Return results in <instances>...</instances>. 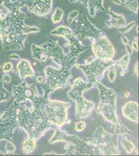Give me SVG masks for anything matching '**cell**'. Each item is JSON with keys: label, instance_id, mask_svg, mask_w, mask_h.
Wrapping results in <instances>:
<instances>
[{"label": "cell", "instance_id": "cell-11", "mask_svg": "<svg viewBox=\"0 0 139 156\" xmlns=\"http://www.w3.org/2000/svg\"><path fill=\"white\" fill-rule=\"evenodd\" d=\"M35 0H17L16 2L21 7H27L29 9Z\"/></svg>", "mask_w": 139, "mask_h": 156}, {"label": "cell", "instance_id": "cell-15", "mask_svg": "<svg viewBox=\"0 0 139 156\" xmlns=\"http://www.w3.org/2000/svg\"><path fill=\"white\" fill-rule=\"evenodd\" d=\"M122 38L124 44H128V40L127 39V37H126L125 36H122Z\"/></svg>", "mask_w": 139, "mask_h": 156}, {"label": "cell", "instance_id": "cell-5", "mask_svg": "<svg viewBox=\"0 0 139 156\" xmlns=\"http://www.w3.org/2000/svg\"><path fill=\"white\" fill-rule=\"evenodd\" d=\"M107 13L109 16V20H106L105 23L108 28H118L123 27L126 24V20L123 15L116 14L112 7L108 8Z\"/></svg>", "mask_w": 139, "mask_h": 156}, {"label": "cell", "instance_id": "cell-16", "mask_svg": "<svg viewBox=\"0 0 139 156\" xmlns=\"http://www.w3.org/2000/svg\"><path fill=\"white\" fill-rule=\"evenodd\" d=\"M112 1L116 5H122V1L120 0H112Z\"/></svg>", "mask_w": 139, "mask_h": 156}, {"label": "cell", "instance_id": "cell-10", "mask_svg": "<svg viewBox=\"0 0 139 156\" xmlns=\"http://www.w3.org/2000/svg\"><path fill=\"white\" fill-rule=\"evenodd\" d=\"M79 15V12L78 11H73L70 12L67 18V21L69 24H71L73 21Z\"/></svg>", "mask_w": 139, "mask_h": 156}, {"label": "cell", "instance_id": "cell-18", "mask_svg": "<svg viewBox=\"0 0 139 156\" xmlns=\"http://www.w3.org/2000/svg\"><path fill=\"white\" fill-rule=\"evenodd\" d=\"M69 2L71 3H75V2H78L80 1H83V0H69Z\"/></svg>", "mask_w": 139, "mask_h": 156}, {"label": "cell", "instance_id": "cell-9", "mask_svg": "<svg viewBox=\"0 0 139 156\" xmlns=\"http://www.w3.org/2000/svg\"><path fill=\"white\" fill-rule=\"evenodd\" d=\"M136 21H132L130 23H129L128 25H125L123 27H120L118 28V31L120 32V34H125L126 32H128L131 29L134 27V26L136 25Z\"/></svg>", "mask_w": 139, "mask_h": 156}, {"label": "cell", "instance_id": "cell-6", "mask_svg": "<svg viewBox=\"0 0 139 156\" xmlns=\"http://www.w3.org/2000/svg\"><path fill=\"white\" fill-rule=\"evenodd\" d=\"M84 6L88 10L90 17L94 18L98 11H105L103 6L104 0H83Z\"/></svg>", "mask_w": 139, "mask_h": 156}, {"label": "cell", "instance_id": "cell-8", "mask_svg": "<svg viewBox=\"0 0 139 156\" xmlns=\"http://www.w3.org/2000/svg\"><path fill=\"white\" fill-rule=\"evenodd\" d=\"M64 15V12L59 7H57L55 10V12L53 14L51 20L54 23H58L61 21Z\"/></svg>", "mask_w": 139, "mask_h": 156}, {"label": "cell", "instance_id": "cell-2", "mask_svg": "<svg viewBox=\"0 0 139 156\" xmlns=\"http://www.w3.org/2000/svg\"><path fill=\"white\" fill-rule=\"evenodd\" d=\"M75 31L83 39L87 37L96 39L106 36L103 31L100 30L91 23L85 14H83L79 16L76 26L75 27Z\"/></svg>", "mask_w": 139, "mask_h": 156}, {"label": "cell", "instance_id": "cell-14", "mask_svg": "<svg viewBox=\"0 0 139 156\" xmlns=\"http://www.w3.org/2000/svg\"><path fill=\"white\" fill-rule=\"evenodd\" d=\"M9 57L11 59H16V60L19 59L20 58L19 56L17 55V54H12L9 56Z\"/></svg>", "mask_w": 139, "mask_h": 156}, {"label": "cell", "instance_id": "cell-7", "mask_svg": "<svg viewBox=\"0 0 139 156\" xmlns=\"http://www.w3.org/2000/svg\"><path fill=\"white\" fill-rule=\"evenodd\" d=\"M123 6L136 14L138 12V0H125Z\"/></svg>", "mask_w": 139, "mask_h": 156}, {"label": "cell", "instance_id": "cell-19", "mask_svg": "<svg viewBox=\"0 0 139 156\" xmlns=\"http://www.w3.org/2000/svg\"><path fill=\"white\" fill-rule=\"evenodd\" d=\"M11 1H14V0H11Z\"/></svg>", "mask_w": 139, "mask_h": 156}, {"label": "cell", "instance_id": "cell-12", "mask_svg": "<svg viewBox=\"0 0 139 156\" xmlns=\"http://www.w3.org/2000/svg\"><path fill=\"white\" fill-rule=\"evenodd\" d=\"M12 64L11 63H7L4 66L3 69L4 71L5 72H9V71H11V70L12 69Z\"/></svg>", "mask_w": 139, "mask_h": 156}, {"label": "cell", "instance_id": "cell-17", "mask_svg": "<svg viewBox=\"0 0 139 156\" xmlns=\"http://www.w3.org/2000/svg\"><path fill=\"white\" fill-rule=\"evenodd\" d=\"M132 46H133V48H134V50H136V51H137V45L136 42H134L132 43Z\"/></svg>", "mask_w": 139, "mask_h": 156}, {"label": "cell", "instance_id": "cell-1", "mask_svg": "<svg viewBox=\"0 0 139 156\" xmlns=\"http://www.w3.org/2000/svg\"><path fill=\"white\" fill-rule=\"evenodd\" d=\"M0 5L6 9H0V39L3 48L7 51L21 50L28 34L40 29L25 25L26 13L21 11L22 7L16 1L0 0Z\"/></svg>", "mask_w": 139, "mask_h": 156}, {"label": "cell", "instance_id": "cell-13", "mask_svg": "<svg viewBox=\"0 0 139 156\" xmlns=\"http://www.w3.org/2000/svg\"><path fill=\"white\" fill-rule=\"evenodd\" d=\"M11 76H9L8 75H4L3 76V79L4 81L5 82H7V80H8L9 82L11 81Z\"/></svg>", "mask_w": 139, "mask_h": 156}, {"label": "cell", "instance_id": "cell-3", "mask_svg": "<svg viewBox=\"0 0 139 156\" xmlns=\"http://www.w3.org/2000/svg\"><path fill=\"white\" fill-rule=\"evenodd\" d=\"M93 50L95 53L100 57H111L114 55V48L106 36L95 39Z\"/></svg>", "mask_w": 139, "mask_h": 156}, {"label": "cell", "instance_id": "cell-4", "mask_svg": "<svg viewBox=\"0 0 139 156\" xmlns=\"http://www.w3.org/2000/svg\"><path fill=\"white\" fill-rule=\"evenodd\" d=\"M52 6L53 0H35L28 11L37 16L43 17L50 13Z\"/></svg>", "mask_w": 139, "mask_h": 156}]
</instances>
